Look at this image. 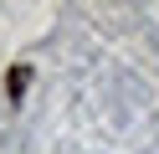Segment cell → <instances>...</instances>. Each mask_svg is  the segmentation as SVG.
I'll return each instance as SVG.
<instances>
[{
  "label": "cell",
  "mask_w": 159,
  "mask_h": 154,
  "mask_svg": "<svg viewBox=\"0 0 159 154\" xmlns=\"http://www.w3.org/2000/svg\"><path fill=\"white\" fill-rule=\"evenodd\" d=\"M26 77H31L26 67H16V72H11V98H21V92H26Z\"/></svg>",
  "instance_id": "cell-1"
}]
</instances>
